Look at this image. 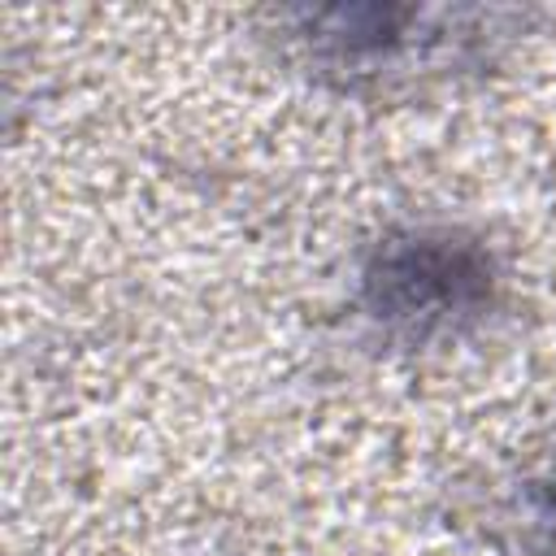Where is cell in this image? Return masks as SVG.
<instances>
[{
  "label": "cell",
  "instance_id": "6da1fadb",
  "mask_svg": "<svg viewBox=\"0 0 556 556\" xmlns=\"http://www.w3.org/2000/svg\"><path fill=\"white\" fill-rule=\"evenodd\" d=\"M374 317L408 334L452 330L491 304V261L447 230H413L378 248L365 269Z\"/></svg>",
  "mask_w": 556,
  "mask_h": 556
}]
</instances>
